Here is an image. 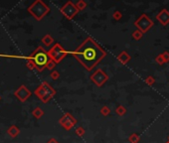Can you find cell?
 I'll return each mask as SVG.
<instances>
[{
    "mask_svg": "<svg viewBox=\"0 0 169 143\" xmlns=\"http://www.w3.org/2000/svg\"><path fill=\"white\" fill-rule=\"evenodd\" d=\"M0 101H1V95H0Z\"/></svg>",
    "mask_w": 169,
    "mask_h": 143,
    "instance_id": "31",
    "label": "cell"
},
{
    "mask_svg": "<svg viewBox=\"0 0 169 143\" xmlns=\"http://www.w3.org/2000/svg\"><path fill=\"white\" fill-rule=\"evenodd\" d=\"M165 143H169V140H168V141H166V142H165Z\"/></svg>",
    "mask_w": 169,
    "mask_h": 143,
    "instance_id": "30",
    "label": "cell"
},
{
    "mask_svg": "<svg viewBox=\"0 0 169 143\" xmlns=\"http://www.w3.org/2000/svg\"><path fill=\"white\" fill-rule=\"evenodd\" d=\"M48 54L53 61H55L56 63L59 64L63 59L66 58V56L69 54V52L66 51V50L62 47L61 44L57 43V44H55L51 49L49 50Z\"/></svg>",
    "mask_w": 169,
    "mask_h": 143,
    "instance_id": "5",
    "label": "cell"
},
{
    "mask_svg": "<svg viewBox=\"0 0 169 143\" xmlns=\"http://www.w3.org/2000/svg\"><path fill=\"white\" fill-rule=\"evenodd\" d=\"M131 36H132V38H133L134 40H136V41H139V40L142 38L143 33H142L140 30L136 29L135 31H133V32H132V35H131Z\"/></svg>",
    "mask_w": 169,
    "mask_h": 143,
    "instance_id": "18",
    "label": "cell"
},
{
    "mask_svg": "<svg viewBox=\"0 0 169 143\" xmlns=\"http://www.w3.org/2000/svg\"><path fill=\"white\" fill-rule=\"evenodd\" d=\"M153 25H154L153 21L146 14H141L138 19L134 22V26L136 27V29L140 30L143 34L147 32L150 28H152Z\"/></svg>",
    "mask_w": 169,
    "mask_h": 143,
    "instance_id": "6",
    "label": "cell"
},
{
    "mask_svg": "<svg viewBox=\"0 0 169 143\" xmlns=\"http://www.w3.org/2000/svg\"><path fill=\"white\" fill-rule=\"evenodd\" d=\"M53 42H54V39H53V37L51 35H49V34H47L42 38V43L47 47H49V46H51L53 44Z\"/></svg>",
    "mask_w": 169,
    "mask_h": 143,
    "instance_id": "15",
    "label": "cell"
},
{
    "mask_svg": "<svg viewBox=\"0 0 169 143\" xmlns=\"http://www.w3.org/2000/svg\"><path fill=\"white\" fill-rule=\"evenodd\" d=\"M28 12H29L37 21H40L49 13L50 8L48 5L45 4V3L42 1V0H35V1L28 7Z\"/></svg>",
    "mask_w": 169,
    "mask_h": 143,
    "instance_id": "3",
    "label": "cell"
},
{
    "mask_svg": "<svg viewBox=\"0 0 169 143\" xmlns=\"http://www.w3.org/2000/svg\"><path fill=\"white\" fill-rule=\"evenodd\" d=\"M144 82L146 85H148V86H153L155 83V79H154V77H152V76H148V77H145V80H144Z\"/></svg>",
    "mask_w": 169,
    "mask_h": 143,
    "instance_id": "21",
    "label": "cell"
},
{
    "mask_svg": "<svg viewBox=\"0 0 169 143\" xmlns=\"http://www.w3.org/2000/svg\"><path fill=\"white\" fill-rule=\"evenodd\" d=\"M76 134L78 136H80V137H82V136L84 135V133H86V129L84 128V127L82 126H80V127H77V129H76Z\"/></svg>",
    "mask_w": 169,
    "mask_h": 143,
    "instance_id": "23",
    "label": "cell"
},
{
    "mask_svg": "<svg viewBox=\"0 0 169 143\" xmlns=\"http://www.w3.org/2000/svg\"><path fill=\"white\" fill-rule=\"evenodd\" d=\"M130 60H131L130 55L126 51H123L117 56V61L120 62V64H123V65H126Z\"/></svg>",
    "mask_w": 169,
    "mask_h": 143,
    "instance_id": "12",
    "label": "cell"
},
{
    "mask_svg": "<svg viewBox=\"0 0 169 143\" xmlns=\"http://www.w3.org/2000/svg\"><path fill=\"white\" fill-rule=\"evenodd\" d=\"M27 59L32 62L34 67H35V70L38 72H43V70L47 68L49 61L51 60L48 52L41 46H39Z\"/></svg>",
    "mask_w": 169,
    "mask_h": 143,
    "instance_id": "2",
    "label": "cell"
},
{
    "mask_svg": "<svg viewBox=\"0 0 169 143\" xmlns=\"http://www.w3.org/2000/svg\"><path fill=\"white\" fill-rule=\"evenodd\" d=\"M156 20H157L162 26L168 25L169 24V11L167 9H162V10L156 15Z\"/></svg>",
    "mask_w": 169,
    "mask_h": 143,
    "instance_id": "11",
    "label": "cell"
},
{
    "mask_svg": "<svg viewBox=\"0 0 169 143\" xmlns=\"http://www.w3.org/2000/svg\"><path fill=\"white\" fill-rule=\"evenodd\" d=\"M128 141L130 143H138L140 141V136L138 134H136V133H132L128 137Z\"/></svg>",
    "mask_w": 169,
    "mask_h": 143,
    "instance_id": "17",
    "label": "cell"
},
{
    "mask_svg": "<svg viewBox=\"0 0 169 143\" xmlns=\"http://www.w3.org/2000/svg\"><path fill=\"white\" fill-rule=\"evenodd\" d=\"M31 92L26 88V86L21 85L14 92V95L18 98V101H20L21 102H25L28 98L31 96Z\"/></svg>",
    "mask_w": 169,
    "mask_h": 143,
    "instance_id": "10",
    "label": "cell"
},
{
    "mask_svg": "<svg viewBox=\"0 0 169 143\" xmlns=\"http://www.w3.org/2000/svg\"><path fill=\"white\" fill-rule=\"evenodd\" d=\"M60 11H61V13L69 20L73 19V18L77 15L78 12H79L78 8L76 7V4H74L72 1H68L65 5L62 6Z\"/></svg>",
    "mask_w": 169,
    "mask_h": 143,
    "instance_id": "8",
    "label": "cell"
},
{
    "mask_svg": "<svg viewBox=\"0 0 169 143\" xmlns=\"http://www.w3.org/2000/svg\"><path fill=\"white\" fill-rule=\"evenodd\" d=\"M32 115L35 117V118H37V119L41 118V117L44 115V110L42 109L41 107H35V108L33 109V111H32Z\"/></svg>",
    "mask_w": 169,
    "mask_h": 143,
    "instance_id": "14",
    "label": "cell"
},
{
    "mask_svg": "<svg viewBox=\"0 0 169 143\" xmlns=\"http://www.w3.org/2000/svg\"><path fill=\"white\" fill-rule=\"evenodd\" d=\"M50 77H51L52 80H56L60 77V73H59L58 71H53V72H51V74H50Z\"/></svg>",
    "mask_w": 169,
    "mask_h": 143,
    "instance_id": "25",
    "label": "cell"
},
{
    "mask_svg": "<svg viewBox=\"0 0 169 143\" xmlns=\"http://www.w3.org/2000/svg\"><path fill=\"white\" fill-rule=\"evenodd\" d=\"M155 62L158 65H160V66H162V65H164L165 63H166L165 60H164V58H163V55H162V54H159L157 57L155 58Z\"/></svg>",
    "mask_w": 169,
    "mask_h": 143,
    "instance_id": "22",
    "label": "cell"
},
{
    "mask_svg": "<svg viewBox=\"0 0 169 143\" xmlns=\"http://www.w3.org/2000/svg\"><path fill=\"white\" fill-rule=\"evenodd\" d=\"M168 140H169V138H168Z\"/></svg>",
    "mask_w": 169,
    "mask_h": 143,
    "instance_id": "32",
    "label": "cell"
},
{
    "mask_svg": "<svg viewBox=\"0 0 169 143\" xmlns=\"http://www.w3.org/2000/svg\"><path fill=\"white\" fill-rule=\"evenodd\" d=\"M101 114L102 116H108L111 114V108H109L108 107H106V105H105V107H102L101 108Z\"/></svg>",
    "mask_w": 169,
    "mask_h": 143,
    "instance_id": "20",
    "label": "cell"
},
{
    "mask_svg": "<svg viewBox=\"0 0 169 143\" xmlns=\"http://www.w3.org/2000/svg\"><path fill=\"white\" fill-rule=\"evenodd\" d=\"M56 65H57V63H56L55 61H53L52 59H51V60L49 61L48 65H47V69H49V70H51V71H52V70L56 67Z\"/></svg>",
    "mask_w": 169,
    "mask_h": 143,
    "instance_id": "26",
    "label": "cell"
},
{
    "mask_svg": "<svg viewBox=\"0 0 169 143\" xmlns=\"http://www.w3.org/2000/svg\"><path fill=\"white\" fill-rule=\"evenodd\" d=\"M34 95L38 98L40 101L44 104H47L50 99L54 98L56 95V91L52 88V86L48 83L47 82H43L41 85L38 86L35 91H34Z\"/></svg>",
    "mask_w": 169,
    "mask_h": 143,
    "instance_id": "4",
    "label": "cell"
},
{
    "mask_svg": "<svg viewBox=\"0 0 169 143\" xmlns=\"http://www.w3.org/2000/svg\"><path fill=\"white\" fill-rule=\"evenodd\" d=\"M76 7L78 8L79 11H83L84 9L87 7V2L84 1V0H79V1L76 3Z\"/></svg>",
    "mask_w": 169,
    "mask_h": 143,
    "instance_id": "19",
    "label": "cell"
},
{
    "mask_svg": "<svg viewBox=\"0 0 169 143\" xmlns=\"http://www.w3.org/2000/svg\"><path fill=\"white\" fill-rule=\"evenodd\" d=\"M59 123L65 130H71L77 124V119L70 112H67L59 119Z\"/></svg>",
    "mask_w": 169,
    "mask_h": 143,
    "instance_id": "9",
    "label": "cell"
},
{
    "mask_svg": "<svg viewBox=\"0 0 169 143\" xmlns=\"http://www.w3.org/2000/svg\"><path fill=\"white\" fill-rule=\"evenodd\" d=\"M47 143H59V141L56 140L55 138H51V139H50V140H49L48 142H47Z\"/></svg>",
    "mask_w": 169,
    "mask_h": 143,
    "instance_id": "29",
    "label": "cell"
},
{
    "mask_svg": "<svg viewBox=\"0 0 169 143\" xmlns=\"http://www.w3.org/2000/svg\"><path fill=\"white\" fill-rule=\"evenodd\" d=\"M26 66H27V68H28L29 70H35V67H34L33 63H32V62H31L30 60H28V59H27V64H26Z\"/></svg>",
    "mask_w": 169,
    "mask_h": 143,
    "instance_id": "27",
    "label": "cell"
},
{
    "mask_svg": "<svg viewBox=\"0 0 169 143\" xmlns=\"http://www.w3.org/2000/svg\"><path fill=\"white\" fill-rule=\"evenodd\" d=\"M126 108L123 107V105H118V107L115 108V113L117 114L118 116H123L126 114Z\"/></svg>",
    "mask_w": 169,
    "mask_h": 143,
    "instance_id": "16",
    "label": "cell"
},
{
    "mask_svg": "<svg viewBox=\"0 0 169 143\" xmlns=\"http://www.w3.org/2000/svg\"><path fill=\"white\" fill-rule=\"evenodd\" d=\"M72 55L84 69L90 72L105 57L106 52L92 37H87L79 47L72 52Z\"/></svg>",
    "mask_w": 169,
    "mask_h": 143,
    "instance_id": "1",
    "label": "cell"
},
{
    "mask_svg": "<svg viewBox=\"0 0 169 143\" xmlns=\"http://www.w3.org/2000/svg\"><path fill=\"white\" fill-rule=\"evenodd\" d=\"M112 17H114V20H120L121 19V17H123V14H121V12L120 11H117V10H115L114 12V14H112Z\"/></svg>",
    "mask_w": 169,
    "mask_h": 143,
    "instance_id": "24",
    "label": "cell"
},
{
    "mask_svg": "<svg viewBox=\"0 0 169 143\" xmlns=\"http://www.w3.org/2000/svg\"><path fill=\"white\" fill-rule=\"evenodd\" d=\"M162 55H163V58H164V60L165 62H169V52L168 51H164L163 53H162Z\"/></svg>",
    "mask_w": 169,
    "mask_h": 143,
    "instance_id": "28",
    "label": "cell"
},
{
    "mask_svg": "<svg viewBox=\"0 0 169 143\" xmlns=\"http://www.w3.org/2000/svg\"><path fill=\"white\" fill-rule=\"evenodd\" d=\"M7 133H8V135L10 136V137L15 138V137H17V136L19 135L20 129L18 128L16 125H11V126L7 129Z\"/></svg>",
    "mask_w": 169,
    "mask_h": 143,
    "instance_id": "13",
    "label": "cell"
},
{
    "mask_svg": "<svg viewBox=\"0 0 169 143\" xmlns=\"http://www.w3.org/2000/svg\"><path fill=\"white\" fill-rule=\"evenodd\" d=\"M90 80H92V83H95L98 88H102V86L108 80V76L105 71H102V69H98L90 74Z\"/></svg>",
    "mask_w": 169,
    "mask_h": 143,
    "instance_id": "7",
    "label": "cell"
}]
</instances>
